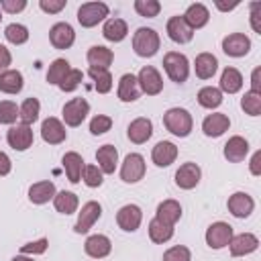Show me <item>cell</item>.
I'll list each match as a JSON object with an SVG mask.
<instances>
[{
	"label": "cell",
	"instance_id": "cell-44",
	"mask_svg": "<svg viewBox=\"0 0 261 261\" xmlns=\"http://www.w3.org/2000/svg\"><path fill=\"white\" fill-rule=\"evenodd\" d=\"M82 177H84V184L88 188H100L102 186V171L98 165H84V171H82Z\"/></svg>",
	"mask_w": 261,
	"mask_h": 261
},
{
	"label": "cell",
	"instance_id": "cell-17",
	"mask_svg": "<svg viewBox=\"0 0 261 261\" xmlns=\"http://www.w3.org/2000/svg\"><path fill=\"white\" fill-rule=\"evenodd\" d=\"M228 247H230V255L232 257H243V255H249V253L257 251L259 239L255 234H251V232H241V234L230 239Z\"/></svg>",
	"mask_w": 261,
	"mask_h": 261
},
{
	"label": "cell",
	"instance_id": "cell-1",
	"mask_svg": "<svg viewBox=\"0 0 261 261\" xmlns=\"http://www.w3.org/2000/svg\"><path fill=\"white\" fill-rule=\"evenodd\" d=\"M163 124L175 137H188L194 122H192V114L186 108H169L163 114Z\"/></svg>",
	"mask_w": 261,
	"mask_h": 261
},
{
	"label": "cell",
	"instance_id": "cell-59",
	"mask_svg": "<svg viewBox=\"0 0 261 261\" xmlns=\"http://www.w3.org/2000/svg\"><path fill=\"white\" fill-rule=\"evenodd\" d=\"M0 20H2V14H0Z\"/></svg>",
	"mask_w": 261,
	"mask_h": 261
},
{
	"label": "cell",
	"instance_id": "cell-55",
	"mask_svg": "<svg viewBox=\"0 0 261 261\" xmlns=\"http://www.w3.org/2000/svg\"><path fill=\"white\" fill-rule=\"evenodd\" d=\"M259 161H261V151H257V153L253 155V159H251V173H253V175H261V165H259Z\"/></svg>",
	"mask_w": 261,
	"mask_h": 261
},
{
	"label": "cell",
	"instance_id": "cell-39",
	"mask_svg": "<svg viewBox=\"0 0 261 261\" xmlns=\"http://www.w3.org/2000/svg\"><path fill=\"white\" fill-rule=\"evenodd\" d=\"M198 104L204 108H216L222 104V92L214 86H206L198 92Z\"/></svg>",
	"mask_w": 261,
	"mask_h": 261
},
{
	"label": "cell",
	"instance_id": "cell-32",
	"mask_svg": "<svg viewBox=\"0 0 261 261\" xmlns=\"http://www.w3.org/2000/svg\"><path fill=\"white\" fill-rule=\"evenodd\" d=\"M181 216V206L179 202L175 200H163L159 206H157V214L155 218H159L161 222H167V224H175Z\"/></svg>",
	"mask_w": 261,
	"mask_h": 261
},
{
	"label": "cell",
	"instance_id": "cell-36",
	"mask_svg": "<svg viewBox=\"0 0 261 261\" xmlns=\"http://www.w3.org/2000/svg\"><path fill=\"white\" fill-rule=\"evenodd\" d=\"M149 237L153 243H167L173 237V224L161 222L159 218H153L149 222Z\"/></svg>",
	"mask_w": 261,
	"mask_h": 261
},
{
	"label": "cell",
	"instance_id": "cell-23",
	"mask_svg": "<svg viewBox=\"0 0 261 261\" xmlns=\"http://www.w3.org/2000/svg\"><path fill=\"white\" fill-rule=\"evenodd\" d=\"M84 249H86V253H88L90 257H94V259H102V257H106V255L110 253L112 243H110V239L104 237V234H92V237L86 239Z\"/></svg>",
	"mask_w": 261,
	"mask_h": 261
},
{
	"label": "cell",
	"instance_id": "cell-5",
	"mask_svg": "<svg viewBox=\"0 0 261 261\" xmlns=\"http://www.w3.org/2000/svg\"><path fill=\"white\" fill-rule=\"evenodd\" d=\"M145 175V159L139 153H128L120 167V179L126 184H137Z\"/></svg>",
	"mask_w": 261,
	"mask_h": 261
},
{
	"label": "cell",
	"instance_id": "cell-50",
	"mask_svg": "<svg viewBox=\"0 0 261 261\" xmlns=\"http://www.w3.org/2000/svg\"><path fill=\"white\" fill-rule=\"evenodd\" d=\"M39 6H41V10H43V12L55 14V12H59V10H63V8H65V0H41V2H39Z\"/></svg>",
	"mask_w": 261,
	"mask_h": 261
},
{
	"label": "cell",
	"instance_id": "cell-57",
	"mask_svg": "<svg viewBox=\"0 0 261 261\" xmlns=\"http://www.w3.org/2000/svg\"><path fill=\"white\" fill-rule=\"evenodd\" d=\"M216 6H218L220 10H232V8L237 6V2H232V4H222V2H216Z\"/></svg>",
	"mask_w": 261,
	"mask_h": 261
},
{
	"label": "cell",
	"instance_id": "cell-42",
	"mask_svg": "<svg viewBox=\"0 0 261 261\" xmlns=\"http://www.w3.org/2000/svg\"><path fill=\"white\" fill-rule=\"evenodd\" d=\"M69 69H71V67H69V63H67L65 59H55V61L49 65V69H47V82L59 86V82L67 75Z\"/></svg>",
	"mask_w": 261,
	"mask_h": 261
},
{
	"label": "cell",
	"instance_id": "cell-24",
	"mask_svg": "<svg viewBox=\"0 0 261 261\" xmlns=\"http://www.w3.org/2000/svg\"><path fill=\"white\" fill-rule=\"evenodd\" d=\"M114 59V53L104 45H94L88 49V63L96 69H108Z\"/></svg>",
	"mask_w": 261,
	"mask_h": 261
},
{
	"label": "cell",
	"instance_id": "cell-46",
	"mask_svg": "<svg viewBox=\"0 0 261 261\" xmlns=\"http://www.w3.org/2000/svg\"><path fill=\"white\" fill-rule=\"evenodd\" d=\"M18 118V106L10 100L0 102V124H12Z\"/></svg>",
	"mask_w": 261,
	"mask_h": 261
},
{
	"label": "cell",
	"instance_id": "cell-53",
	"mask_svg": "<svg viewBox=\"0 0 261 261\" xmlns=\"http://www.w3.org/2000/svg\"><path fill=\"white\" fill-rule=\"evenodd\" d=\"M10 61H12L10 51H8L4 45H0V73H2V71H6V67L10 65Z\"/></svg>",
	"mask_w": 261,
	"mask_h": 261
},
{
	"label": "cell",
	"instance_id": "cell-13",
	"mask_svg": "<svg viewBox=\"0 0 261 261\" xmlns=\"http://www.w3.org/2000/svg\"><path fill=\"white\" fill-rule=\"evenodd\" d=\"M41 137H43V141L49 143V145H59V143L65 141L67 130H65V126L61 124V120H57L55 116H49V118H45L43 124H41Z\"/></svg>",
	"mask_w": 261,
	"mask_h": 261
},
{
	"label": "cell",
	"instance_id": "cell-45",
	"mask_svg": "<svg viewBox=\"0 0 261 261\" xmlns=\"http://www.w3.org/2000/svg\"><path fill=\"white\" fill-rule=\"evenodd\" d=\"M82 80H84V73H82L80 69H69L67 75L59 82V90H61V92H73V90L82 84Z\"/></svg>",
	"mask_w": 261,
	"mask_h": 261
},
{
	"label": "cell",
	"instance_id": "cell-18",
	"mask_svg": "<svg viewBox=\"0 0 261 261\" xmlns=\"http://www.w3.org/2000/svg\"><path fill=\"white\" fill-rule=\"evenodd\" d=\"M126 135H128V139H130L135 145H143V143H147V141L151 139V135H153V122H151L149 118H145V116L135 118V120L128 124Z\"/></svg>",
	"mask_w": 261,
	"mask_h": 261
},
{
	"label": "cell",
	"instance_id": "cell-52",
	"mask_svg": "<svg viewBox=\"0 0 261 261\" xmlns=\"http://www.w3.org/2000/svg\"><path fill=\"white\" fill-rule=\"evenodd\" d=\"M259 10H261V4L259 2H253L251 4V24L257 33H261V22H259Z\"/></svg>",
	"mask_w": 261,
	"mask_h": 261
},
{
	"label": "cell",
	"instance_id": "cell-31",
	"mask_svg": "<svg viewBox=\"0 0 261 261\" xmlns=\"http://www.w3.org/2000/svg\"><path fill=\"white\" fill-rule=\"evenodd\" d=\"M128 33V27L122 18H108L104 22V29H102V35L106 41H112V43H120Z\"/></svg>",
	"mask_w": 261,
	"mask_h": 261
},
{
	"label": "cell",
	"instance_id": "cell-48",
	"mask_svg": "<svg viewBox=\"0 0 261 261\" xmlns=\"http://www.w3.org/2000/svg\"><path fill=\"white\" fill-rule=\"evenodd\" d=\"M110 126H112V118L106 114H98L90 120V133L92 135H104L106 130H110Z\"/></svg>",
	"mask_w": 261,
	"mask_h": 261
},
{
	"label": "cell",
	"instance_id": "cell-34",
	"mask_svg": "<svg viewBox=\"0 0 261 261\" xmlns=\"http://www.w3.org/2000/svg\"><path fill=\"white\" fill-rule=\"evenodd\" d=\"M243 88V75L239 69L234 67H226L220 75V92H226V94H237L239 90Z\"/></svg>",
	"mask_w": 261,
	"mask_h": 261
},
{
	"label": "cell",
	"instance_id": "cell-30",
	"mask_svg": "<svg viewBox=\"0 0 261 261\" xmlns=\"http://www.w3.org/2000/svg\"><path fill=\"white\" fill-rule=\"evenodd\" d=\"M55 184L53 181H37V184H33L31 188H29V200L33 202V204H45V202H49L51 198H55Z\"/></svg>",
	"mask_w": 261,
	"mask_h": 261
},
{
	"label": "cell",
	"instance_id": "cell-21",
	"mask_svg": "<svg viewBox=\"0 0 261 261\" xmlns=\"http://www.w3.org/2000/svg\"><path fill=\"white\" fill-rule=\"evenodd\" d=\"M230 126V120L226 114L222 112H216V114H208L202 122V130L206 137H220L224 130H228Z\"/></svg>",
	"mask_w": 261,
	"mask_h": 261
},
{
	"label": "cell",
	"instance_id": "cell-40",
	"mask_svg": "<svg viewBox=\"0 0 261 261\" xmlns=\"http://www.w3.org/2000/svg\"><path fill=\"white\" fill-rule=\"evenodd\" d=\"M241 108L249 114V116H259L261 114V92H245L243 100H241Z\"/></svg>",
	"mask_w": 261,
	"mask_h": 261
},
{
	"label": "cell",
	"instance_id": "cell-33",
	"mask_svg": "<svg viewBox=\"0 0 261 261\" xmlns=\"http://www.w3.org/2000/svg\"><path fill=\"white\" fill-rule=\"evenodd\" d=\"M22 90V73L18 69H6L0 73V92L18 94Z\"/></svg>",
	"mask_w": 261,
	"mask_h": 261
},
{
	"label": "cell",
	"instance_id": "cell-10",
	"mask_svg": "<svg viewBox=\"0 0 261 261\" xmlns=\"http://www.w3.org/2000/svg\"><path fill=\"white\" fill-rule=\"evenodd\" d=\"M100 214H102V206H100L98 202H94V200L86 202V204L82 206V212H80V216H77V222H75L73 230H75L77 234L88 232V230L94 226V222L100 218Z\"/></svg>",
	"mask_w": 261,
	"mask_h": 261
},
{
	"label": "cell",
	"instance_id": "cell-20",
	"mask_svg": "<svg viewBox=\"0 0 261 261\" xmlns=\"http://www.w3.org/2000/svg\"><path fill=\"white\" fill-rule=\"evenodd\" d=\"M255 208V202L249 194L245 192H234L230 198H228V210L232 216L237 218H247Z\"/></svg>",
	"mask_w": 261,
	"mask_h": 261
},
{
	"label": "cell",
	"instance_id": "cell-12",
	"mask_svg": "<svg viewBox=\"0 0 261 261\" xmlns=\"http://www.w3.org/2000/svg\"><path fill=\"white\" fill-rule=\"evenodd\" d=\"M141 220H143V212H141V208H139L137 204H126V206H122V208L116 212V222H118V226H120L122 230H126V232L137 230L139 224H141Z\"/></svg>",
	"mask_w": 261,
	"mask_h": 261
},
{
	"label": "cell",
	"instance_id": "cell-6",
	"mask_svg": "<svg viewBox=\"0 0 261 261\" xmlns=\"http://www.w3.org/2000/svg\"><path fill=\"white\" fill-rule=\"evenodd\" d=\"M232 239V226L228 222H212L206 230V245L210 249H222Z\"/></svg>",
	"mask_w": 261,
	"mask_h": 261
},
{
	"label": "cell",
	"instance_id": "cell-38",
	"mask_svg": "<svg viewBox=\"0 0 261 261\" xmlns=\"http://www.w3.org/2000/svg\"><path fill=\"white\" fill-rule=\"evenodd\" d=\"M39 110H41V104L37 98H27L20 108H18V118L22 120V124H33L37 118H39Z\"/></svg>",
	"mask_w": 261,
	"mask_h": 261
},
{
	"label": "cell",
	"instance_id": "cell-28",
	"mask_svg": "<svg viewBox=\"0 0 261 261\" xmlns=\"http://www.w3.org/2000/svg\"><path fill=\"white\" fill-rule=\"evenodd\" d=\"M141 94V88H139V82H137V75L133 73H124L118 82V98L122 102H135Z\"/></svg>",
	"mask_w": 261,
	"mask_h": 261
},
{
	"label": "cell",
	"instance_id": "cell-22",
	"mask_svg": "<svg viewBox=\"0 0 261 261\" xmlns=\"http://www.w3.org/2000/svg\"><path fill=\"white\" fill-rule=\"evenodd\" d=\"M96 161L102 173H114L116 163H118V151L114 145H102L96 151Z\"/></svg>",
	"mask_w": 261,
	"mask_h": 261
},
{
	"label": "cell",
	"instance_id": "cell-43",
	"mask_svg": "<svg viewBox=\"0 0 261 261\" xmlns=\"http://www.w3.org/2000/svg\"><path fill=\"white\" fill-rule=\"evenodd\" d=\"M135 10L145 18H153L159 14L161 4L157 0H135Z\"/></svg>",
	"mask_w": 261,
	"mask_h": 261
},
{
	"label": "cell",
	"instance_id": "cell-4",
	"mask_svg": "<svg viewBox=\"0 0 261 261\" xmlns=\"http://www.w3.org/2000/svg\"><path fill=\"white\" fill-rule=\"evenodd\" d=\"M108 16V6L104 2H86L77 8V22L86 29L96 27Z\"/></svg>",
	"mask_w": 261,
	"mask_h": 261
},
{
	"label": "cell",
	"instance_id": "cell-35",
	"mask_svg": "<svg viewBox=\"0 0 261 261\" xmlns=\"http://www.w3.org/2000/svg\"><path fill=\"white\" fill-rule=\"evenodd\" d=\"M53 206L61 214H73L77 210V196L73 192H57L53 198Z\"/></svg>",
	"mask_w": 261,
	"mask_h": 261
},
{
	"label": "cell",
	"instance_id": "cell-37",
	"mask_svg": "<svg viewBox=\"0 0 261 261\" xmlns=\"http://www.w3.org/2000/svg\"><path fill=\"white\" fill-rule=\"evenodd\" d=\"M88 75L94 80V88L98 94H106L112 90V75L108 69H96V67H90L88 69Z\"/></svg>",
	"mask_w": 261,
	"mask_h": 261
},
{
	"label": "cell",
	"instance_id": "cell-56",
	"mask_svg": "<svg viewBox=\"0 0 261 261\" xmlns=\"http://www.w3.org/2000/svg\"><path fill=\"white\" fill-rule=\"evenodd\" d=\"M259 73H261V69L257 67V69H253V77H251V92H259Z\"/></svg>",
	"mask_w": 261,
	"mask_h": 261
},
{
	"label": "cell",
	"instance_id": "cell-25",
	"mask_svg": "<svg viewBox=\"0 0 261 261\" xmlns=\"http://www.w3.org/2000/svg\"><path fill=\"white\" fill-rule=\"evenodd\" d=\"M249 153V143L243 139V137H230L224 145V157L230 161V163H239L247 157Z\"/></svg>",
	"mask_w": 261,
	"mask_h": 261
},
{
	"label": "cell",
	"instance_id": "cell-2",
	"mask_svg": "<svg viewBox=\"0 0 261 261\" xmlns=\"http://www.w3.org/2000/svg\"><path fill=\"white\" fill-rule=\"evenodd\" d=\"M163 67L169 75L171 82L175 84H184L190 75V63H188V57L184 53H177V51H169L165 53L163 57Z\"/></svg>",
	"mask_w": 261,
	"mask_h": 261
},
{
	"label": "cell",
	"instance_id": "cell-26",
	"mask_svg": "<svg viewBox=\"0 0 261 261\" xmlns=\"http://www.w3.org/2000/svg\"><path fill=\"white\" fill-rule=\"evenodd\" d=\"M181 16H184V20L190 24V29L194 31V29H202V27L208 22L210 12H208V8H206L204 4L196 2V4H190L188 10H186Z\"/></svg>",
	"mask_w": 261,
	"mask_h": 261
},
{
	"label": "cell",
	"instance_id": "cell-58",
	"mask_svg": "<svg viewBox=\"0 0 261 261\" xmlns=\"http://www.w3.org/2000/svg\"><path fill=\"white\" fill-rule=\"evenodd\" d=\"M12 261H33V257H27V255H16V257H12Z\"/></svg>",
	"mask_w": 261,
	"mask_h": 261
},
{
	"label": "cell",
	"instance_id": "cell-9",
	"mask_svg": "<svg viewBox=\"0 0 261 261\" xmlns=\"http://www.w3.org/2000/svg\"><path fill=\"white\" fill-rule=\"evenodd\" d=\"M6 141L14 151H27L33 145V130L29 124H12L6 133Z\"/></svg>",
	"mask_w": 261,
	"mask_h": 261
},
{
	"label": "cell",
	"instance_id": "cell-29",
	"mask_svg": "<svg viewBox=\"0 0 261 261\" xmlns=\"http://www.w3.org/2000/svg\"><path fill=\"white\" fill-rule=\"evenodd\" d=\"M63 167H65V173H67V179L71 184H77L82 179V171H84V159L80 153L75 151H69L63 155Z\"/></svg>",
	"mask_w": 261,
	"mask_h": 261
},
{
	"label": "cell",
	"instance_id": "cell-19",
	"mask_svg": "<svg viewBox=\"0 0 261 261\" xmlns=\"http://www.w3.org/2000/svg\"><path fill=\"white\" fill-rule=\"evenodd\" d=\"M175 157H177V147H175L171 141H159V143L153 147V151H151V159H153V163H155L157 167H167V165H171V163L175 161Z\"/></svg>",
	"mask_w": 261,
	"mask_h": 261
},
{
	"label": "cell",
	"instance_id": "cell-54",
	"mask_svg": "<svg viewBox=\"0 0 261 261\" xmlns=\"http://www.w3.org/2000/svg\"><path fill=\"white\" fill-rule=\"evenodd\" d=\"M12 169V163H10V157L6 153L0 151V175H8Z\"/></svg>",
	"mask_w": 261,
	"mask_h": 261
},
{
	"label": "cell",
	"instance_id": "cell-7",
	"mask_svg": "<svg viewBox=\"0 0 261 261\" xmlns=\"http://www.w3.org/2000/svg\"><path fill=\"white\" fill-rule=\"evenodd\" d=\"M137 82H139V88L149 94V96H157L161 90H163V80L159 75V71L153 67V65H145L139 75H137Z\"/></svg>",
	"mask_w": 261,
	"mask_h": 261
},
{
	"label": "cell",
	"instance_id": "cell-11",
	"mask_svg": "<svg viewBox=\"0 0 261 261\" xmlns=\"http://www.w3.org/2000/svg\"><path fill=\"white\" fill-rule=\"evenodd\" d=\"M251 49V39L243 33H230L222 39V51L230 57H243Z\"/></svg>",
	"mask_w": 261,
	"mask_h": 261
},
{
	"label": "cell",
	"instance_id": "cell-14",
	"mask_svg": "<svg viewBox=\"0 0 261 261\" xmlns=\"http://www.w3.org/2000/svg\"><path fill=\"white\" fill-rule=\"evenodd\" d=\"M49 39H51V45L55 49H69L75 41V33L71 29V24L67 22H57L51 27L49 31Z\"/></svg>",
	"mask_w": 261,
	"mask_h": 261
},
{
	"label": "cell",
	"instance_id": "cell-41",
	"mask_svg": "<svg viewBox=\"0 0 261 261\" xmlns=\"http://www.w3.org/2000/svg\"><path fill=\"white\" fill-rule=\"evenodd\" d=\"M4 37L12 43V45H22L29 41V29L24 24H18V22H12L4 29Z\"/></svg>",
	"mask_w": 261,
	"mask_h": 261
},
{
	"label": "cell",
	"instance_id": "cell-49",
	"mask_svg": "<svg viewBox=\"0 0 261 261\" xmlns=\"http://www.w3.org/2000/svg\"><path fill=\"white\" fill-rule=\"evenodd\" d=\"M47 245H49V241L45 237L35 241V243H27V245L20 247V255H41V253L47 251Z\"/></svg>",
	"mask_w": 261,
	"mask_h": 261
},
{
	"label": "cell",
	"instance_id": "cell-8",
	"mask_svg": "<svg viewBox=\"0 0 261 261\" xmlns=\"http://www.w3.org/2000/svg\"><path fill=\"white\" fill-rule=\"evenodd\" d=\"M90 112V104L84 98H73L63 106V120L67 126H80Z\"/></svg>",
	"mask_w": 261,
	"mask_h": 261
},
{
	"label": "cell",
	"instance_id": "cell-51",
	"mask_svg": "<svg viewBox=\"0 0 261 261\" xmlns=\"http://www.w3.org/2000/svg\"><path fill=\"white\" fill-rule=\"evenodd\" d=\"M0 6H2V10H4V12L14 14V12H20V10H24V8H27V0H2V2H0Z\"/></svg>",
	"mask_w": 261,
	"mask_h": 261
},
{
	"label": "cell",
	"instance_id": "cell-47",
	"mask_svg": "<svg viewBox=\"0 0 261 261\" xmlns=\"http://www.w3.org/2000/svg\"><path fill=\"white\" fill-rule=\"evenodd\" d=\"M163 261H192V253L188 247L177 245V247H171L163 253Z\"/></svg>",
	"mask_w": 261,
	"mask_h": 261
},
{
	"label": "cell",
	"instance_id": "cell-3",
	"mask_svg": "<svg viewBox=\"0 0 261 261\" xmlns=\"http://www.w3.org/2000/svg\"><path fill=\"white\" fill-rule=\"evenodd\" d=\"M133 49L139 57H153L159 49V35L153 29L141 27L133 37Z\"/></svg>",
	"mask_w": 261,
	"mask_h": 261
},
{
	"label": "cell",
	"instance_id": "cell-27",
	"mask_svg": "<svg viewBox=\"0 0 261 261\" xmlns=\"http://www.w3.org/2000/svg\"><path fill=\"white\" fill-rule=\"evenodd\" d=\"M194 69L200 80H210L218 69V59L212 53H200L194 61Z\"/></svg>",
	"mask_w": 261,
	"mask_h": 261
},
{
	"label": "cell",
	"instance_id": "cell-16",
	"mask_svg": "<svg viewBox=\"0 0 261 261\" xmlns=\"http://www.w3.org/2000/svg\"><path fill=\"white\" fill-rule=\"evenodd\" d=\"M200 177H202V171H200V167H198L196 163H192V161L179 165V169L175 171V184H177L181 190H192V188H196L198 181H200Z\"/></svg>",
	"mask_w": 261,
	"mask_h": 261
},
{
	"label": "cell",
	"instance_id": "cell-15",
	"mask_svg": "<svg viewBox=\"0 0 261 261\" xmlns=\"http://www.w3.org/2000/svg\"><path fill=\"white\" fill-rule=\"evenodd\" d=\"M167 35L173 43H190L192 37H194V31L190 29V24L184 20V16H171L167 20Z\"/></svg>",
	"mask_w": 261,
	"mask_h": 261
}]
</instances>
